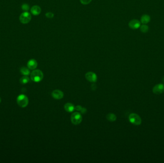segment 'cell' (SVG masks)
Masks as SVG:
<instances>
[{
  "label": "cell",
  "mask_w": 164,
  "mask_h": 163,
  "mask_svg": "<svg viewBox=\"0 0 164 163\" xmlns=\"http://www.w3.org/2000/svg\"><path fill=\"white\" fill-rule=\"evenodd\" d=\"M30 77L32 80L35 82L41 81L43 79L44 75L40 70L36 69L31 72Z\"/></svg>",
  "instance_id": "cell-1"
},
{
  "label": "cell",
  "mask_w": 164,
  "mask_h": 163,
  "mask_svg": "<svg viewBox=\"0 0 164 163\" xmlns=\"http://www.w3.org/2000/svg\"><path fill=\"white\" fill-rule=\"evenodd\" d=\"M17 102L18 105L22 108L26 107L28 104V99L25 95L21 94L17 98Z\"/></svg>",
  "instance_id": "cell-2"
},
{
  "label": "cell",
  "mask_w": 164,
  "mask_h": 163,
  "mask_svg": "<svg viewBox=\"0 0 164 163\" xmlns=\"http://www.w3.org/2000/svg\"><path fill=\"white\" fill-rule=\"evenodd\" d=\"M130 122L135 125H140L142 123V119L137 114L131 113L129 117Z\"/></svg>",
  "instance_id": "cell-3"
},
{
  "label": "cell",
  "mask_w": 164,
  "mask_h": 163,
  "mask_svg": "<svg viewBox=\"0 0 164 163\" xmlns=\"http://www.w3.org/2000/svg\"><path fill=\"white\" fill-rule=\"evenodd\" d=\"M82 116L81 114L79 112L73 113L71 115V120L72 123L74 125L79 124L82 121Z\"/></svg>",
  "instance_id": "cell-4"
},
{
  "label": "cell",
  "mask_w": 164,
  "mask_h": 163,
  "mask_svg": "<svg viewBox=\"0 0 164 163\" xmlns=\"http://www.w3.org/2000/svg\"><path fill=\"white\" fill-rule=\"evenodd\" d=\"M31 15L28 12H25L21 14L19 19L21 23L23 24H27L30 22L31 20Z\"/></svg>",
  "instance_id": "cell-5"
},
{
  "label": "cell",
  "mask_w": 164,
  "mask_h": 163,
  "mask_svg": "<svg viewBox=\"0 0 164 163\" xmlns=\"http://www.w3.org/2000/svg\"><path fill=\"white\" fill-rule=\"evenodd\" d=\"M153 92L155 94H161L164 92V85L163 84H158L154 86Z\"/></svg>",
  "instance_id": "cell-6"
},
{
  "label": "cell",
  "mask_w": 164,
  "mask_h": 163,
  "mask_svg": "<svg viewBox=\"0 0 164 163\" xmlns=\"http://www.w3.org/2000/svg\"><path fill=\"white\" fill-rule=\"evenodd\" d=\"M86 78L88 81L91 82H96L97 80V76L96 74L93 72H88L86 74Z\"/></svg>",
  "instance_id": "cell-7"
},
{
  "label": "cell",
  "mask_w": 164,
  "mask_h": 163,
  "mask_svg": "<svg viewBox=\"0 0 164 163\" xmlns=\"http://www.w3.org/2000/svg\"><path fill=\"white\" fill-rule=\"evenodd\" d=\"M129 26L132 29H137L141 26V22L137 19H133L129 23Z\"/></svg>",
  "instance_id": "cell-8"
},
{
  "label": "cell",
  "mask_w": 164,
  "mask_h": 163,
  "mask_svg": "<svg viewBox=\"0 0 164 163\" xmlns=\"http://www.w3.org/2000/svg\"><path fill=\"white\" fill-rule=\"evenodd\" d=\"M52 96L56 100H60L63 98L64 96V93L60 90H56L53 91L52 92Z\"/></svg>",
  "instance_id": "cell-9"
},
{
  "label": "cell",
  "mask_w": 164,
  "mask_h": 163,
  "mask_svg": "<svg viewBox=\"0 0 164 163\" xmlns=\"http://www.w3.org/2000/svg\"><path fill=\"white\" fill-rule=\"evenodd\" d=\"M27 67L30 70H34L37 66V62L34 59H31L27 62Z\"/></svg>",
  "instance_id": "cell-10"
},
{
  "label": "cell",
  "mask_w": 164,
  "mask_h": 163,
  "mask_svg": "<svg viewBox=\"0 0 164 163\" xmlns=\"http://www.w3.org/2000/svg\"><path fill=\"white\" fill-rule=\"evenodd\" d=\"M31 14L34 15H39L41 13V8L38 5H34L31 8Z\"/></svg>",
  "instance_id": "cell-11"
},
{
  "label": "cell",
  "mask_w": 164,
  "mask_h": 163,
  "mask_svg": "<svg viewBox=\"0 0 164 163\" xmlns=\"http://www.w3.org/2000/svg\"><path fill=\"white\" fill-rule=\"evenodd\" d=\"M65 110L68 112H72L74 110L75 107L71 103H67L64 105Z\"/></svg>",
  "instance_id": "cell-12"
},
{
  "label": "cell",
  "mask_w": 164,
  "mask_h": 163,
  "mask_svg": "<svg viewBox=\"0 0 164 163\" xmlns=\"http://www.w3.org/2000/svg\"><path fill=\"white\" fill-rule=\"evenodd\" d=\"M151 18L150 16L147 15H144L142 16L141 18V22L143 24H148L149 22L150 21Z\"/></svg>",
  "instance_id": "cell-13"
},
{
  "label": "cell",
  "mask_w": 164,
  "mask_h": 163,
  "mask_svg": "<svg viewBox=\"0 0 164 163\" xmlns=\"http://www.w3.org/2000/svg\"><path fill=\"white\" fill-rule=\"evenodd\" d=\"M21 73L24 76H28L30 74V70L28 68L23 66L20 68Z\"/></svg>",
  "instance_id": "cell-14"
},
{
  "label": "cell",
  "mask_w": 164,
  "mask_h": 163,
  "mask_svg": "<svg viewBox=\"0 0 164 163\" xmlns=\"http://www.w3.org/2000/svg\"><path fill=\"white\" fill-rule=\"evenodd\" d=\"M106 118H107V119L108 120V121L114 122L117 119V116L114 113H108L107 115Z\"/></svg>",
  "instance_id": "cell-15"
},
{
  "label": "cell",
  "mask_w": 164,
  "mask_h": 163,
  "mask_svg": "<svg viewBox=\"0 0 164 163\" xmlns=\"http://www.w3.org/2000/svg\"><path fill=\"white\" fill-rule=\"evenodd\" d=\"M75 109L78 112H80L81 114H85L87 111L86 108L82 107L80 105H77L76 107H75Z\"/></svg>",
  "instance_id": "cell-16"
},
{
  "label": "cell",
  "mask_w": 164,
  "mask_h": 163,
  "mask_svg": "<svg viewBox=\"0 0 164 163\" xmlns=\"http://www.w3.org/2000/svg\"><path fill=\"white\" fill-rule=\"evenodd\" d=\"M29 77L27 76H22L20 79V82L22 84H26L29 81Z\"/></svg>",
  "instance_id": "cell-17"
},
{
  "label": "cell",
  "mask_w": 164,
  "mask_h": 163,
  "mask_svg": "<svg viewBox=\"0 0 164 163\" xmlns=\"http://www.w3.org/2000/svg\"><path fill=\"white\" fill-rule=\"evenodd\" d=\"M140 30L144 33L148 32L149 30L148 26H147L146 24H143V25L140 26Z\"/></svg>",
  "instance_id": "cell-18"
},
{
  "label": "cell",
  "mask_w": 164,
  "mask_h": 163,
  "mask_svg": "<svg viewBox=\"0 0 164 163\" xmlns=\"http://www.w3.org/2000/svg\"><path fill=\"white\" fill-rule=\"evenodd\" d=\"M21 7H22V9L25 12H27L29 10V8H30L29 6L27 4H23V5H22Z\"/></svg>",
  "instance_id": "cell-19"
},
{
  "label": "cell",
  "mask_w": 164,
  "mask_h": 163,
  "mask_svg": "<svg viewBox=\"0 0 164 163\" xmlns=\"http://www.w3.org/2000/svg\"><path fill=\"white\" fill-rule=\"evenodd\" d=\"M45 16H46L47 18L51 19V18H53V17L54 16V15L52 12H48V13H47L46 14H45Z\"/></svg>",
  "instance_id": "cell-20"
},
{
  "label": "cell",
  "mask_w": 164,
  "mask_h": 163,
  "mask_svg": "<svg viewBox=\"0 0 164 163\" xmlns=\"http://www.w3.org/2000/svg\"><path fill=\"white\" fill-rule=\"evenodd\" d=\"M81 3L82 4V5H87L88 4H89L92 0H80Z\"/></svg>",
  "instance_id": "cell-21"
},
{
  "label": "cell",
  "mask_w": 164,
  "mask_h": 163,
  "mask_svg": "<svg viewBox=\"0 0 164 163\" xmlns=\"http://www.w3.org/2000/svg\"><path fill=\"white\" fill-rule=\"evenodd\" d=\"M162 81H163V82L164 83V76H163V78H162Z\"/></svg>",
  "instance_id": "cell-22"
},
{
  "label": "cell",
  "mask_w": 164,
  "mask_h": 163,
  "mask_svg": "<svg viewBox=\"0 0 164 163\" xmlns=\"http://www.w3.org/2000/svg\"><path fill=\"white\" fill-rule=\"evenodd\" d=\"M1 101H2V100H1V97H0V103L1 102Z\"/></svg>",
  "instance_id": "cell-23"
}]
</instances>
